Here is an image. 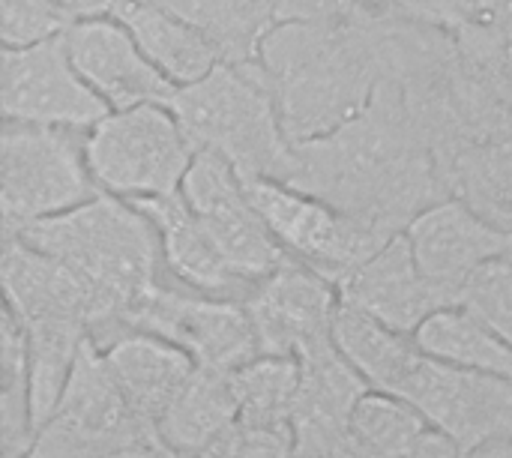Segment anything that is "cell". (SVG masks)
<instances>
[{"instance_id": "obj_1", "label": "cell", "mask_w": 512, "mask_h": 458, "mask_svg": "<svg viewBox=\"0 0 512 458\" xmlns=\"http://www.w3.org/2000/svg\"><path fill=\"white\" fill-rule=\"evenodd\" d=\"M285 183L390 234H402L426 207L453 195L432 120L387 63L372 102L354 120L294 144Z\"/></svg>"}, {"instance_id": "obj_2", "label": "cell", "mask_w": 512, "mask_h": 458, "mask_svg": "<svg viewBox=\"0 0 512 458\" xmlns=\"http://www.w3.org/2000/svg\"><path fill=\"white\" fill-rule=\"evenodd\" d=\"M258 66L273 90L291 144L336 132L375 96L384 75L381 21H279L261 42Z\"/></svg>"}, {"instance_id": "obj_3", "label": "cell", "mask_w": 512, "mask_h": 458, "mask_svg": "<svg viewBox=\"0 0 512 458\" xmlns=\"http://www.w3.org/2000/svg\"><path fill=\"white\" fill-rule=\"evenodd\" d=\"M12 234L84 276L120 309L126 333L132 303L171 279L159 234L147 213L138 204L108 192Z\"/></svg>"}, {"instance_id": "obj_4", "label": "cell", "mask_w": 512, "mask_h": 458, "mask_svg": "<svg viewBox=\"0 0 512 458\" xmlns=\"http://www.w3.org/2000/svg\"><path fill=\"white\" fill-rule=\"evenodd\" d=\"M168 108L195 150L219 153L243 180L267 177L285 183L291 177L294 144L258 60H222L201 81L177 87Z\"/></svg>"}, {"instance_id": "obj_5", "label": "cell", "mask_w": 512, "mask_h": 458, "mask_svg": "<svg viewBox=\"0 0 512 458\" xmlns=\"http://www.w3.org/2000/svg\"><path fill=\"white\" fill-rule=\"evenodd\" d=\"M102 195L87 165V132L3 120L0 219L3 234L60 216Z\"/></svg>"}, {"instance_id": "obj_6", "label": "cell", "mask_w": 512, "mask_h": 458, "mask_svg": "<svg viewBox=\"0 0 512 458\" xmlns=\"http://www.w3.org/2000/svg\"><path fill=\"white\" fill-rule=\"evenodd\" d=\"M195 147L168 105L108 111L87 132V165L102 192L147 201L180 192Z\"/></svg>"}, {"instance_id": "obj_7", "label": "cell", "mask_w": 512, "mask_h": 458, "mask_svg": "<svg viewBox=\"0 0 512 458\" xmlns=\"http://www.w3.org/2000/svg\"><path fill=\"white\" fill-rule=\"evenodd\" d=\"M135 444L162 441L129 408L102 351L87 339L51 417L36 429L27 458H102Z\"/></svg>"}, {"instance_id": "obj_8", "label": "cell", "mask_w": 512, "mask_h": 458, "mask_svg": "<svg viewBox=\"0 0 512 458\" xmlns=\"http://www.w3.org/2000/svg\"><path fill=\"white\" fill-rule=\"evenodd\" d=\"M243 183L252 204L288 249V255L330 279L336 288L381 246H387V240L396 237L282 180L255 177Z\"/></svg>"}, {"instance_id": "obj_9", "label": "cell", "mask_w": 512, "mask_h": 458, "mask_svg": "<svg viewBox=\"0 0 512 458\" xmlns=\"http://www.w3.org/2000/svg\"><path fill=\"white\" fill-rule=\"evenodd\" d=\"M126 327L129 333H150L177 345L198 363V369L234 372L261 357L243 300L207 297L174 279H165L135 300Z\"/></svg>"}, {"instance_id": "obj_10", "label": "cell", "mask_w": 512, "mask_h": 458, "mask_svg": "<svg viewBox=\"0 0 512 458\" xmlns=\"http://www.w3.org/2000/svg\"><path fill=\"white\" fill-rule=\"evenodd\" d=\"M180 195L204 222L228 264L249 282L261 285L267 276L294 261L252 204L237 168L219 153H195L183 177Z\"/></svg>"}, {"instance_id": "obj_11", "label": "cell", "mask_w": 512, "mask_h": 458, "mask_svg": "<svg viewBox=\"0 0 512 458\" xmlns=\"http://www.w3.org/2000/svg\"><path fill=\"white\" fill-rule=\"evenodd\" d=\"M0 108L3 120L84 132L111 111L78 75L66 33L27 48H3Z\"/></svg>"}, {"instance_id": "obj_12", "label": "cell", "mask_w": 512, "mask_h": 458, "mask_svg": "<svg viewBox=\"0 0 512 458\" xmlns=\"http://www.w3.org/2000/svg\"><path fill=\"white\" fill-rule=\"evenodd\" d=\"M399 399L411 402L432 429L468 450L512 435V381L441 363L426 351Z\"/></svg>"}, {"instance_id": "obj_13", "label": "cell", "mask_w": 512, "mask_h": 458, "mask_svg": "<svg viewBox=\"0 0 512 458\" xmlns=\"http://www.w3.org/2000/svg\"><path fill=\"white\" fill-rule=\"evenodd\" d=\"M339 306V288L300 261L267 276L246 300L261 354L291 360H303L336 342L333 327Z\"/></svg>"}, {"instance_id": "obj_14", "label": "cell", "mask_w": 512, "mask_h": 458, "mask_svg": "<svg viewBox=\"0 0 512 458\" xmlns=\"http://www.w3.org/2000/svg\"><path fill=\"white\" fill-rule=\"evenodd\" d=\"M66 45L78 75L111 111L147 102L168 105L177 90L150 63L132 30L117 15L75 21L66 30Z\"/></svg>"}, {"instance_id": "obj_15", "label": "cell", "mask_w": 512, "mask_h": 458, "mask_svg": "<svg viewBox=\"0 0 512 458\" xmlns=\"http://www.w3.org/2000/svg\"><path fill=\"white\" fill-rule=\"evenodd\" d=\"M405 237L420 270L456 303H462V291L471 276L507 252V231L459 195L426 207L405 228Z\"/></svg>"}, {"instance_id": "obj_16", "label": "cell", "mask_w": 512, "mask_h": 458, "mask_svg": "<svg viewBox=\"0 0 512 458\" xmlns=\"http://www.w3.org/2000/svg\"><path fill=\"white\" fill-rule=\"evenodd\" d=\"M339 294L342 303L411 336L435 312L447 306H459L444 288H438L420 270L405 231L387 240V246H381L366 264H360L339 285Z\"/></svg>"}, {"instance_id": "obj_17", "label": "cell", "mask_w": 512, "mask_h": 458, "mask_svg": "<svg viewBox=\"0 0 512 458\" xmlns=\"http://www.w3.org/2000/svg\"><path fill=\"white\" fill-rule=\"evenodd\" d=\"M138 204L147 219L153 222L159 243H162V258L165 270L174 282L207 294V297H222V300H249L252 291L258 288L246 276H240L228 258L219 252L213 243L210 231L204 222L195 216V210L186 204L180 192L165 195V198H147V201H132Z\"/></svg>"}, {"instance_id": "obj_18", "label": "cell", "mask_w": 512, "mask_h": 458, "mask_svg": "<svg viewBox=\"0 0 512 458\" xmlns=\"http://www.w3.org/2000/svg\"><path fill=\"white\" fill-rule=\"evenodd\" d=\"M102 357L129 408L153 432L168 405L180 396V390L198 369V363L186 351L150 333H126L114 345H108Z\"/></svg>"}, {"instance_id": "obj_19", "label": "cell", "mask_w": 512, "mask_h": 458, "mask_svg": "<svg viewBox=\"0 0 512 458\" xmlns=\"http://www.w3.org/2000/svg\"><path fill=\"white\" fill-rule=\"evenodd\" d=\"M117 18L174 87L195 84L222 63L219 48L198 27L150 0H129Z\"/></svg>"}, {"instance_id": "obj_20", "label": "cell", "mask_w": 512, "mask_h": 458, "mask_svg": "<svg viewBox=\"0 0 512 458\" xmlns=\"http://www.w3.org/2000/svg\"><path fill=\"white\" fill-rule=\"evenodd\" d=\"M240 420L231 372L195 369L180 396L156 423L165 450L177 458H198Z\"/></svg>"}, {"instance_id": "obj_21", "label": "cell", "mask_w": 512, "mask_h": 458, "mask_svg": "<svg viewBox=\"0 0 512 458\" xmlns=\"http://www.w3.org/2000/svg\"><path fill=\"white\" fill-rule=\"evenodd\" d=\"M336 348L351 360V366L366 378L372 390L393 393L405 387L408 375L423 357L417 336L387 327L384 321L342 303L333 327Z\"/></svg>"}, {"instance_id": "obj_22", "label": "cell", "mask_w": 512, "mask_h": 458, "mask_svg": "<svg viewBox=\"0 0 512 458\" xmlns=\"http://www.w3.org/2000/svg\"><path fill=\"white\" fill-rule=\"evenodd\" d=\"M414 336L420 348L441 363L512 381V345L462 303L435 312Z\"/></svg>"}, {"instance_id": "obj_23", "label": "cell", "mask_w": 512, "mask_h": 458, "mask_svg": "<svg viewBox=\"0 0 512 458\" xmlns=\"http://www.w3.org/2000/svg\"><path fill=\"white\" fill-rule=\"evenodd\" d=\"M198 27L228 63L258 60L264 36L279 24L270 0H150Z\"/></svg>"}, {"instance_id": "obj_24", "label": "cell", "mask_w": 512, "mask_h": 458, "mask_svg": "<svg viewBox=\"0 0 512 458\" xmlns=\"http://www.w3.org/2000/svg\"><path fill=\"white\" fill-rule=\"evenodd\" d=\"M450 192L465 198L486 219L512 228V138L471 141L444 159Z\"/></svg>"}, {"instance_id": "obj_25", "label": "cell", "mask_w": 512, "mask_h": 458, "mask_svg": "<svg viewBox=\"0 0 512 458\" xmlns=\"http://www.w3.org/2000/svg\"><path fill=\"white\" fill-rule=\"evenodd\" d=\"M429 429V420L411 402L369 390L351 417V453L354 458H408Z\"/></svg>"}, {"instance_id": "obj_26", "label": "cell", "mask_w": 512, "mask_h": 458, "mask_svg": "<svg viewBox=\"0 0 512 458\" xmlns=\"http://www.w3.org/2000/svg\"><path fill=\"white\" fill-rule=\"evenodd\" d=\"M33 399H30V363L27 336L18 318L3 306L0 318V441L3 453L27 456L33 444Z\"/></svg>"}, {"instance_id": "obj_27", "label": "cell", "mask_w": 512, "mask_h": 458, "mask_svg": "<svg viewBox=\"0 0 512 458\" xmlns=\"http://www.w3.org/2000/svg\"><path fill=\"white\" fill-rule=\"evenodd\" d=\"M300 384V363L291 357H255L231 372L240 420L261 426H291Z\"/></svg>"}, {"instance_id": "obj_28", "label": "cell", "mask_w": 512, "mask_h": 458, "mask_svg": "<svg viewBox=\"0 0 512 458\" xmlns=\"http://www.w3.org/2000/svg\"><path fill=\"white\" fill-rule=\"evenodd\" d=\"M75 18L57 0H0L3 48H27L63 36Z\"/></svg>"}, {"instance_id": "obj_29", "label": "cell", "mask_w": 512, "mask_h": 458, "mask_svg": "<svg viewBox=\"0 0 512 458\" xmlns=\"http://www.w3.org/2000/svg\"><path fill=\"white\" fill-rule=\"evenodd\" d=\"M462 306L512 345V261L495 258L480 267L462 291Z\"/></svg>"}, {"instance_id": "obj_30", "label": "cell", "mask_w": 512, "mask_h": 458, "mask_svg": "<svg viewBox=\"0 0 512 458\" xmlns=\"http://www.w3.org/2000/svg\"><path fill=\"white\" fill-rule=\"evenodd\" d=\"M198 458H294V429L237 420Z\"/></svg>"}, {"instance_id": "obj_31", "label": "cell", "mask_w": 512, "mask_h": 458, "mask_svg": "<svg viewBox=\"0 0 512 458\" xmlns=\"http://www.w3.org/2000/svg\"><path fill=\"white\" fill-rule=\"evenodd\" d=\"M276 21H342L360 12L357 0H270Z\"/></svg>"}, {"instance_id": "obj_32", "label": "cell", "mask_w": 512, "mask_h": 458, "mask_svg": "<svg viewBox=\"0 0 512 458\" xmlns=\"http://www.w3.org/2000/svg\"><path fill=\"white\" fill-rule=\"evenodd\" d=\"M408 458H474V450L462 447L459 441L447 438L444 432L438 429H429L423 435V441L414 447V453Z\"/></svg>"}, {"instance_id": "obj_33", "label": "cell", "mask_w": 512, "mask_h": 458, "mask_svg": "<svg viewBox=\"0 0 512 458\" xmlns=\"http://www.w3.org/2000/svg\"><path fill=\"white\" fill-rule=\"evenodd\" d=\"M360 12H366L369 18L378 21H399V18H411L408 0H357Z\"/></svg>"}, {"instance_id": "obj_34", "label": "cell", "mask_w": 512, "mask_h": 458, "mask_svg": "<svg viewBox=\"0 0 512 458\" xmlns=\"http://www.w3.org/2000/svg\"><path fill=\"white\" fill-rule=\"evenodd\" d=\"M102 458H177L171 450H165L162 444H135V447H123V450H114Z\"/></svg>"}, {"instance_id": "obj_35", "label": "cell", "mask_w": 512, "mask_h": 458, "mask_svg": "<svg viewBox=\"0 0 512 458\" xmlns=\"http://www.w3.org/2000/svg\"><path fill=\"white\" fill-rule=\"evenodd\" d=\"M474 458H512V435L483 444L480 450H474Z\"/></svg>"}, {"instance_id": "obj_36", "label": "cell", "mask_w": 512, "mask_h": 458, "mask_svg": "<svg viewBox=\"0 0 512 458\" xmlns=\"http://www.w3.org/2000/svg\"><path fill=\"white\" fill-rule=\"evenodd\" d=\"M504 258H507V261H512V228L507 231V252H504Z\"/></svg>"}, {"instance_id": "obj_37", "label": "cell", "mask_w": 512, "mask_h": 458, "mask_svg": "<svg viewBox=\"0 0 512 458\" xmlns=\"http://www.w3.org/2000/svg\"><path fill=\"white\" fill-rule=\"evenodd\" d=\"M3 458H27V456H15V453H3Z\"/></svg>"}]
</instances>
